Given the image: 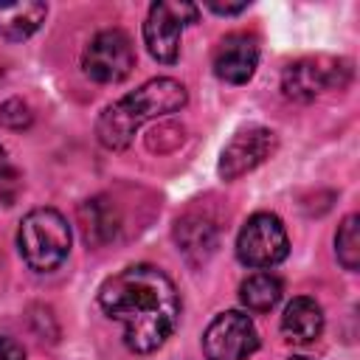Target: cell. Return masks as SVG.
Wrapping results in <instances>:
<instances>
[{
    "label": "cell",
    "mask_w": 360,
    "mask_h": 360,
    "mask_svg": "<svg viewBox=\"0 0 360 360\" xmlns=\"http://www.w3.org/2000/svg\"><path fill=\"white\" fill-rule=\"evenodd\" d=\"M79 222L84 231V239L93 248H101L115 239L118 233V211L107 197H93L79 208Z\"/></svg>",
    "instance_id": "obj_13"
},
{
    "label": "cell",
    "mask_w": 360,
    "mask_h": 360,
    "mask_svg": "<svg viewBox=\"0 0 360 360\" xmlns=\"http://www.w3.org/2000/svg\"><path fill=\"white\" fill-rule=\"evenodd\" d=\"M48 6L39 0H11L0 3V37L3 39H28L45 22Z\"/></svg>",
    "instance_id": "obj_12"
},
{
    "label": "cell",
    "mask_w": 360,
    "mask_h": 360,
    "mask_svg": "<svg viewBox=\"0 0 360 360\" xmlns=\"http://www.w3.org/2000/svg\"><path fill=\"white\" fill-rule=\"evenodd\" d=\"M323 332V309L315 298L298 295L281 312V335L287 343L307 346Z\"/></svg>",
    "instance_id": "obj_11"
},
{
    "label": "cell",
    "mask_w": 360,
    "mask_h": 360,
    "mask_svg": "<svg viewBox=\"0 0 360 360\" xmlns=\"http://www.w3.org/2000/svg\"><path fill=\"white\" fill-rule=\"evenodd\" d=\"M186 101H188V93L177 79H169V76L149 79L146 84L127 93L115 104L104 107V112L96 121V135L107 149H127L135 132L146 121L177 112L186 107Z\"/></svg>",
    "instance_id": "obj_2"
},
{
    "label": "cell",
    "mask_w": 360,
    "mask_h": 360,
    "mask_svg": "<svg viewBox=\"0 0 360 360\" xmlns=\"http://www.w3.org/2000/svg\"><path fill=\"white\" fill-rule=\"evenodd\" d=\"M290 253V239L276 214L259 211L248 217L236 236V256L248 267H273Z\"/></svg>",
    "instance_id": "obj_5"
},
{
    "label": "cell",
    "mask_w": 360,
    "mask_h": 360,
    "mask_svg": "<svg viewBox=\"0 0 360 360\" xmlns=\"http://www.w3.org/2000/svg\"><path fill=\"white\" fill-rule=\"evenodd\" d=\"M357 225H360V217L357 214H349L338 233H335V253H338V262L346 267V270H357L360 267V233H357Z\"/></svg>",
    "instance_id": "obj_16"
},
{
    "label": "cell",
    "mask_w": 360,
    "mask_h": 360,
    "mask_svg": "<svg viewBox=\"0 0 360 360\" xmlns=\"http://www.w3.org/2000/svg\"><path fill=\"white\" fill-rule=\"evenodd\" d=\"M98 307L124 323V343L135 354L158 352L180 321L172 278L152 264H132L98 287Z\"/></svg>",
    "instance_id": "obj_1"
},
{
    "label": "cell",
    "mask_w": 360,
    "mask_h": 360,
    "mask_svg": "<svg viewBox=\"0 0 360 360\" xmlns=\"http://www.w3.org/2000/svg\"><path fill=\"white\" fill-rule=\"evenodd\" d=\"M208 8L217 11V14H239V11L248 8V3L245 0L242 3H217V0H208Z\"/></svg>",
    "instance_id": "obj_19"
},
{
    "label": "cell",
    "mask_w": 360,
    "mask_h": 360,
    "mask_svg": "<svg viewBox=\"0 0 360 360\" xmlns=\"http://www.w3.org/2000/svg\"><path fill=\"white\" fill-rule=\"evenodd\" d=\"M281 298V281L273 273H253L239 284V301L250 312H270Z\"/></svg>",
    "instance_id": "obj_14"
},
{
    "label": "cell",
    "mask_w": 360,
    "mask_h": 360,
    "mask_svg": "<svg viewBox=\"0 0 360 360\" xmlns=\"http://www.w3.org/2000/svg\"><path fill=\"white\" fill-rule=\"evenodd\" d=\"M84 73L98 84H118L135 68V48L127 31L104 28L98 31L82 53Z\"/></svg>",
    "instance_id": "obj_4"
},
{
    "label": "cell",
    "mask_w": 360,
    "mask_h": 360,
    "mask_svg": "<svg viewBox=\"0 0 360 360\" xmlns=\"http://www.w3.org/2000/svg\"><path fill=\"white\" fill-rule=\"evenodd\" d=\"M0 360H25V352L17 340L0 335Z\"/></svg>",
    "instance_id": "obj_18"
},
{
    "label": "cell",
    "mask_w": 360,
    "mask_h": 360,
    "mask_svg": "<svg viewBox=\"0 0 360 360\" xmlns=\"http://www.w3.org/2000/svg\"><path fill=\"white\" fill-rule=\"evenodd\" d=\"M352 68L343 59L332 56H307L284 68L281 76V90L292 101H312L323 90L343 87L349 82Z\"/></svg>",
    "instance_id": "obj_6"
},
{
    "label": "cell",
    "mask_w": 360,
    "mask_h": 360,
    "mask_svg": "<svg viewBox=\"0 0 360 360\" xmlns=\"http://www.w3.org/2000/svg\"><path fill=\"white\" fill-rule=\"evenodd\" d=\"M276 149V132L267 127H250L239 129L219 155V177L236 180L248 172H253L259 163H264Z\"/></svg>",
    "instance_id": "obj_9"
},
{
    "label": "cell",
    "mask_w": 360,
    "mask_h": 360,
    "mask_svg": "<svg viewBox=\"0 0 360 360\" xmlns=\"http://www.w3.org/2000/svg\"><path fill=\"white\" fill-rule=\"evenodd\" d=\"M197 20V6L191 3H152L146 22H143V42L146 51L163 62L174 65L180 56V34L186 22Z\"/></svg>",
    "instance_id": "obj_7"
},
{
    "label": "cell",
    "mask_w": 360,
    "mask_h": 360,
    "mask_svg": "<svg viewBox=\"0 0 360 360\" xmlns=\"http://www.w3.org/2000/svg\"><path fill=\"white\" fill-rule=\"evenodd\" d=\"M3 169H6V149L0 146V172H3Z\"/></svg>",
    "instance_id": "obj_20"
},
{
    "label": "cell",
    "mask_w": 360,
    "mask_h": 360,
    "mask_svg": "<svg viewBox=\"0 0 360 360\" xmlns=\"http://www.w3.org/2000/svg\"><path fill=\"white\" fill-rule=\"evenodd\" d=\"M259 349V332L245 312H219L202 332V352L208 360H248Z\"/></svg>",
    "instance_id": "obj_8"
},
{
    "label": "cell",
    "mask_w": 360,
    "mask_h": 360,
    "mask_svg": "<svg viewBox=\"0 0 360 360\" xmlns=\"http://www.w3.org/2000/svg\"><path fill=\"white\" fill-rule=\"evenodd\" d=\"M259 65V42L248 31H233L214 51V73L228 84H245Z\"/></svg>",
    "instance_id": "obj_10"
},
{
    "label": "cell",
    "mask_w": 360,
    "mask_h": 360,
    "mask_svg": "<svg viewBox=\"0 0 360 360\" xmlns=\"http://www.w3.org/2000/svg\"><path fill=\"white\" fill-rule=\"evenodd\" d=\"M17 248L31 270L51 273L70 253V225L56 208H34L20 222Z\"/></svg>",
    "instance_id": "obj_3"
},
{
    "label": "cell",
    "mask_w": 360,
    "mask_h": 360,
    "mask_svg": "<svg viewBox=\"0 0 360 360\" xmlns=\"http://www.w3.org/2000/svg\"><path fill=\"white\" fill-rule=\"evenodd\" d=\"M287 360H309V357H287Z\"/></svg>",
    "instance_id": "obj_21"
},
{
    "label": "cell",
    "mask_w": 360,
    "mask_h": 360,
    "mask_svg": "<svg viewBox=\"0 0 360 360\" xmlns=\"http://www.w3.org/2000/svg\"><path fill=\"white\" fill-rule=\"evenodd\" d=\"M31 110L25 101L20 98H8L6 104H0V124L8 127V129H25L31 124Z\"/></svg>",
    "instance_id": "obj_17"
},
{
    "label": "cell",
    "mask_w": 360,
    "mask_h": 360,
    "mask_svg": "<svg viewBox=\"0 0 360 360\" xmlns=\"http://www.w3.org/2000/svg\"><path fill=\"white\" fill-rule=\"evenodd\" d=\"M174 236H177V245L183 248V253H211L214 250V242H217V233H214V225L205 219V217H186L177 222L174 228Z\"/></svg>",
    "instance_id": "obj_15"
}]
</instances>
